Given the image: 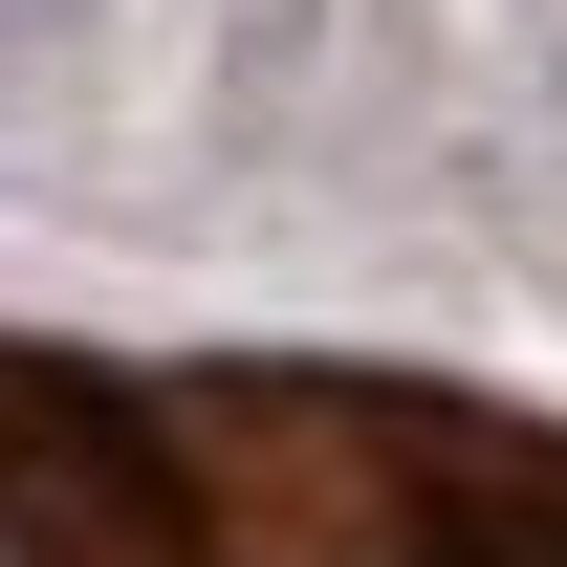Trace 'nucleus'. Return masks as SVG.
I'll return each mask as SVG.
<instances>
[{
    "label": "nucleus",
    "instance_id": "f257e3e1",
    "mask_svg": "<svg viewBox=\"0 0 567 567\" xmlns=\"http://www.w3.org/2000/svg\"><path fill=\"white\" fill-rule=\"evenodd\" d=\"M0 567H567V415L328 350H22Z\"/></svg>",
    "mask_w": 567,
    "mask_h": 567
}]
</instances>
